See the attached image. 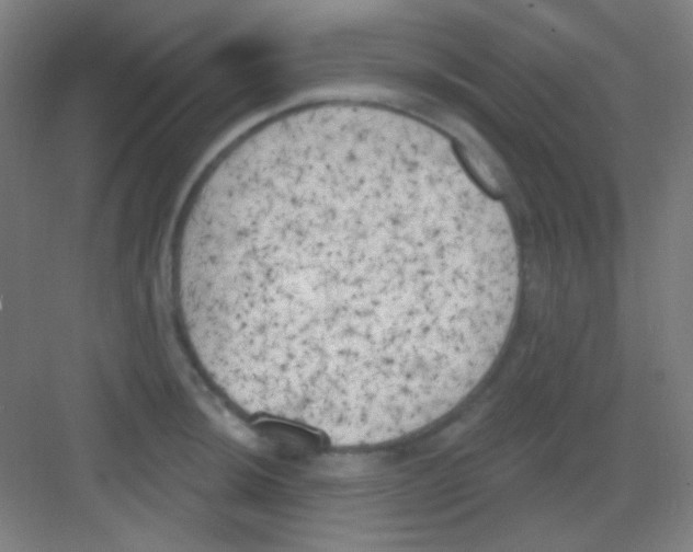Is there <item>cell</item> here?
Returning <instances> with one entry per match:
<instances>
[{"label": "cell", "instance_id": "1", "mask_svg": "<svg viewBox=\"0 0 693 552\" xmlns=\"http://www.w3.org/2000/svg\"><path fill=\"white\" fill-rule=\"evenodd\" d=\"M503 205L443 151L333 123L272 136L195 196L179 238L185 331L249 414L337 446L452 411L510 331L519 254Z\"/></svg>", "mask_w": 693, "mask_h": 552}]
</instances>
